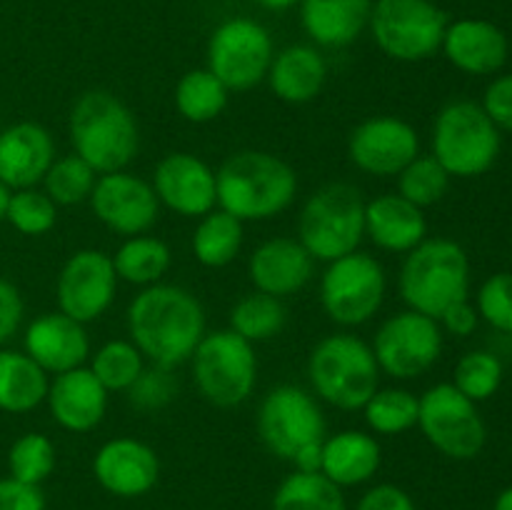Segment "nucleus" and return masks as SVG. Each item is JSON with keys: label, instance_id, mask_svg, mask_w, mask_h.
<instances>
[{"label": "nucleus", "instance_id": "f257e3e1", "mask_svg": "<svg viewBox=\"0 0 512 510\" xmlns=\"http://www.w3.org/2000/svg\"><path fill=\"white\" fill-rule=\"evenodd\" d=\"M125 323L130 340L143 358L165 368L190 360L208 333L203 303L188 288L173 283L140 288V293L130 300Z\"/></svg>", "mask_w": 512, "mask_h": 510}, {"label": "nucleus", "instance_id": "f03ea898", "mask_svg": "<svg viewBox=\"0 0 512 510\" xmlns=\"http://www.w3.org/2000/svg\"><path fill=\"white\" fill-rule=\"evenodd\" d=\"M218 208L240 223H265L295 203L298 175L293 165L268 150H238L215 170Z\"/></svg>", "mask_w": 512, "mask_h": 510}, {"label": "nucleus", "instance_id": "7ed1b4c3", "mask_svg": "<svg viewBox=\"0 0 512 510\" xmlns=\"http://www.w3.org/2000/svg\"><path fill=\"white\" fill-rule=\"evenodd\" d=\"M68 138L98 175L125 170L140 148V130L133 110L110 90H85L68 115Z\"/></svg>", "mask_w": 512, "mask_h": 510}, {"label": "nucleus", "instance_id": "20e7f679", "mask_svg": "<svg viewBox=\"0 0 512 510\" xmlns=\"http://www.w3.org/2000/svg\"><path fill=\"white\" fill-rule=\"evenodd\" d=\"M380 375L370 343L348 330L325 335L308 355L313 395L343 413L363 410L370 395L380 388Z\"/></svg>", "mask_w": 512, "mask_h": 510}, {"label": "nucleus", "instance_id": "39448f33", "mask_svg": "<svg viewBox=\"0 0 512 510\" xmlns=\"http://www.w3.org/2000/svg\"><path fill=\"white\" fill-rule=\"evenodd\" d=\"M398 293L415 313L438 320L445 310L470 295V258L450 238H425L405 255Z\"/></svg>", "mask_w": 512, "mask_h": 510}, {"label": "nucleus", "instance_id": "423d86ee", "mask_svg": "<svg viewBox=\"0 0 512 510\" xmlns=\"http://www.w3.org/2000/svg\"><path fill=\"white\" fill-rule=\"evenodd\" d=\"M365 238V198L353 183H325L303 203L298 240L315 263L355 253Z\"/></svg>", "mask_w": 512, "mask_h": 510}, {"label": "nucleus", "instance_id": "0eeeda50", "mask_svg": "<svg viewBox=\"0 0 512 510\" xmlns=\"http://www.w3.org/2000/svg\"><path fill=\"white\" fill-rule=\"evenodd\" d=\"M433 158L450 178H480L498 163L503 135L475 100H450L433 120Z\"/></svg>", "mask_w": 512, "mask_h": 510}, {"label": "nucleus", "instance_id": "6e6552de", "mask_svg": "<svg viewBox=\"0 0 512 510\" xmlns=\"http://www.w3.org/2000/svg\"><path fill=\"white\" fill-rule=\"evenodd\" d=\"M190 368L205 403L220 410L248 403L258 385L255 345L230 328L208 330L190 355Z\"/></svg>", "mask_w": 512, "mask_h": 510}, {"label": "nucleus", "instance_id": "1a4fd4ad", "mask_svg": "<svg viewBox=\"0 0 512 510\" xmlns=\"http://www.w3.org/2000/svg\"><path fill=\"white\" fill-rule=\"evenodd\" d=\"M448 23V13L433 0H373L368 30L390 60L423 63L440 53Z\"/></svg>", "mask_w": 512, "mask_h": 510}, {"label": "nucleus", "instance_id": "9d476101", "mask_svg": "<svg viewBox=\"0 0 512 510\" xmlns=\"http://www.w3.org/2000/svg\"><path fill=\"white\" fill-rule=\"evenodd\" d=\"M320 275V305L323 313L340 328H360L383 308L388 295V273L375 255L355 250L325 263Z\"/></svg>", "mask_w": 512, "mask_h": 510}, {"label": "nucleus", "instance_id": "9b49d317", "mask_svg": "<svg viewBox=\"0 0 512 510\" xmlns=\"http://www.w3.org/2000/svg\"><path fill=\"white\" fill-rule=\"evenodd\" d=\"M255 428L268 453L288 463L328 438V420L318 398L290 383L275 385L260 400Z\"/></svg>", "mask_w": 512, "mask_h": 510}, {"label": "nucleus", "instance_id": "f8f14e48", "mask_svg": "<svg viewBox=\"0 0 512 510\" xmlns=\"http://www.w3.org/2000/svg\"><path fill=\"white\" fill-rule=\"evenodd\" d=\"M275 45L263 23L245 15L223 20L210 33L205 48V68L230 90L245 93L268 78Z\"/></svg>", "mask_w": 512, "mask_h": 510}, {"label": "nucleus", "instance_id": "ddd939ff", "mask_svg": "<svg viewBox=\"0 0 512 510\" xmlns=\"http://www.w3.org/2000/svg\"><path fill=\"white\" fill-rule=\"evenodd\" d=\"M418 428L450 460L478 458L488 443V428L478 403L465 398L453 383H438L420 395Z\"/></svg>", "mask_w": 512, "mask_h": 510}, {"label": "nucleus", "instance_id": "4468645a", "mask_svg": "<svg viewBox=\"0 0 512 510\" xmlns=\"http://www.w3.org/2000/svg\"><path fill=\"white\" fill-rule=\"evenodd\" d=\"M443 345L445 333L438 320L405 308L378 325L370 348L380 373L393 380H415L435 368Z\"/></svg>", "mask_w": 512, "mask_h": 510}, {"label": "nucleus", "instance_id": "2eb2a0df", "mask_svg": "<svg viewBox=\"0 0 512 510\" xmlns=\"http://www.w3.org/2000/svg\"><path fill=\"white\" fill-rule=\"evenodd\" d=\"M118 275L113 258L105 250H75L60 268L55 280L58 310L78 323L88 325L103 318L118 293Z\"/></svg>", "mask_w": 512, "mask_h": 510}, {"label": "nucleus", "instance_id": "dca6fc26", "mask_svg": "<svg viewBox=\"0 0 512 510\" xmlns=\"http://www.w3.org/2000/svg\"><path fill=\"white\" fill-rule=\"evenodd\" d=\"M88 203L98 223L123 238L150 233L160 218V200L153 185L128 170L98 175Z\"/></svg>", "mask_w": 512, "mask_h": 510}, {"label": "nucleus", "instance_id": "f3484780", "mask_svg": "<svg viewBox=\"0 0 512 510\" xmlns=\"http://www.w3.org/2000/svg\"><path fill=\"white\" fill-rule=\"evenodd\" d=\"M418 155V130L398 115L365 118L348 135L350 163L373 178H395Z\"/></svg>", "mask_w": 512, "mask_h": 510}, {"label": "nucleus", "instance_id": "a211bd4d", "mask_svg": "<svg viewBox=\"0 0 512 510\" xmlns=\"http://www.w3.org/2000/svg\"><path fill=\"white\" fill-rule=\"evenodd\" d=\"M155 195L160 208L173 210L180 218H203L218 208V185L215 170L193 153H168L153 170Z\"/></svg>", "mask_w": 512, "mask_h": 510}, {"label": "nucleus", "instance_id": "6ab92c4d", "mask_svg": "<svg viewBox=\"0 0 512 510\" xmlns=\"http://www.w3.org/2000/svg\"><path fill=\"white\" fill-rule=\"evenodd\" d=\"M93 475L110 495L140 498L158 483L160 460L148 443L123 435L100 445L93 458Z\"/></svg>", "mask_w": 512, "mask_h": 510}, {"label": "nucleus", "instance_id": "aec40b11", "mask_svg": "<svg viewBox=\"0 0 512 510\" xmlns=\"http://www.w3.org/2000/svg\"><path fill=\"white\" fill-rule=\"evenodd\" d=\"M315 260L298 238L263 240L248 258V278L258 293L290 298L313 280Z\"/></svg>", "mask_w": 512, "mask_h": 510}, {"label": "nucleus", "instance_id": "412c9836", "mask_svg": "<svg viewBox=\"0 0 512 510\" xmlns=\"http://www.w3.org/2000/svg\"><path fill=\"white\" fill-rule=\"evenodd\" d=\"M23 353L48 375H60L85 365L93 350L85 325L55 310L30 320L23 333Z\"/></svg>", "mask_w": 512, "mask_h": 510}, {"label": "nucleus", "instance_id": "4be33fe9", "mask_svg": "<svg viewBox=\"0 0 512 510\" xmlns=\"http://www.w3.org/2000/svg\"><path fill=\"white\" fill-rule=\"evenodd\" d=\"M108 390L100 385L93 370L80 365L68 373L53 375L45 395L50 418L68 433H90L108 413Z\"/></svg>", "mask_w": 512, "mask_h": 510}, {"label": "nucleus", "instance_id": "5701e85b", "mask_svg": "<svg viewBox=\"0 0 512 510\" xmlns=\"http://www.w3.org/2000/svg\"><path fill=\"white\" fill-rule=\"evenodd\" d=\"M55 160V140L48 128L20 120L0 130V183L10 190L38 188Z\"/></svg>", "mask_w": 512, "mask_h": 510}, {"label": "nucleus", "instance_id": "b1692460", "mask_svg": "<svg viewBox=\"0 0 512 510\" xmlns=\"http://www.w3.org/2000/svg\"><path fill=\"white\" fill-rule=\"evenodd\" d=\"M455 70L465 75H495L508 63V35L483 18H460L448 23L440 45Z\"/></svg>", "mask_w": 512, "mask_h": 510}, {"label": "nucleus", "instance_id": "393cba45", "mask_svg": "<svg viewBox=\"0 0 512 510\" xmlns=\"http://www.w3.org/2000/svg\"><path fill=\"white\" fill-rule=\"evenodd\" d=\"M365 238L383 253L408 255L428 238L425 210L398 193L375 195L365 200Z\"/></svg>", "mask_w": 512, "mask_h": 510}, {"label": "nucleus", "instance_id": "a878e982", "mask_svg": "<svg viewBox=\"0 0 512 510\" xmlns=\"http://www.w3.org/2000/svg\"><path fill=\"white\" fill-rule=\"evenodd\" d=\"M300 25L315 48L340 50L368 30L373 0H300Z\"/></svg>", "mask_w": 512, "mask_h": 510}, {"label": "nucleus", "instance_id": "bb28decb", "mask_svg": "<svg viewBox=\"0 0 512 510\" xmlns=\"http://www.w3.org/2000/svg\"><path fill=\"white\" fill-rule=\"evenodd\" d=\"M268 85L280 103L305 105L313 103L328 80V63L315 45H288L273 55L268 70Z\"/></svg>", "mask_w": 512, "mask_h": 510}, {"label": "nucleus", "instance_id": "cd10ccee", "mask_svg": "<svg viewBox=\"0 0 512 510\" xmlns=\"http://www.w3.org/2000/svg\"><path fill=\"white\" fill-rule=\"evenodd\" d=\"M383 450L378 438L365 430H340L323 440L320 473L333 480L338 488L363 485L378 473Z\"/></svg>", "mask_w": 512, "mask_h": 510}, {"label": "nucleus", "instance_id": "c85d7f7f", "mask_svg": "<svg viewBox=\"0 0 512 510\" xmlns=\"http://www.w3.org/2000/svg\"><path fill=\"white\" fill-rule=\"evenodd\" d=\"M50 375L23 350L0 348V410L23 415L40 408L48 395Z\"/></svg>", "mask_w": 512, "mask_h": 510}, {"label": "nucleus", "instance_id": "c756f323", "mask_svg": "<svg viewBox=\"0 0 512 510\" xmlns=\"http://www.w3.org/2000/svg\"><path fill=\"white\" fill-rule=\"evenodd\" d=\"M243 243L245 223H240L235 215L225 213L223 208H215L208 215H203V218H198L193 238H190L195 260L210 270L228 268L240 255Z\"/></svg>", "mask_w": 512, "mask_h": 510}, {"label": "nucleus", "instance_id": "7c9ffc66", "mask_svg": "<svg viewBox=\"0 0 512 510\" xmlns=\"http://www.w3.org/2000/svg\"><path fill=\"white\" fill-rule=\"evenodd\" d=\"M110 258H113L118 280L135 285V288L163 283L165 273L173 265V253H170L168 243L150 233L123 238V243L118 245V250Z\"/></svg>", "mask_w": 512, "mask_h": 510}, {"label": "nucleus", "instance_id": "2f4dec72", "mask_svg": "<svg viewBox=\"0 0 512 510\" xmlns=\"http://www.w3.org/2000/svg\"><path fill=\"white\" fill-rule=\"evenodd\" d=\"M230 90L208 68L188 70L173 90V103L180 118L188 123H213L228 108Z\"/></svg>", "mask_w": 512, "mask_h": 510}, {"label": "nucleus", "instance_id": "473e14b6", "mask_svg": "<svg viewBox=\"0 0 512 510\" xmlns=\"http://www.w3.org/2000/svg\"><path fill=\"white\" fill-rule=\"evenodd\" d=\"M285 323H288V310H285L283 300L253 290L230 308L228 328L248 343L258 345L283 333Z\"/></svg>", "mask_w": 512, "mask_h": 510}, {"label": "nucleus", "instance_id": "72a5a7b5", "mask_svg": "<svg viewBox=\"0 0 512 510\" xmlns=\"http://www.w3.org/2000/svg\"><path fill=\"white\" fill-rule=\"evenodd\" d=\"M273 510H348L343 488L325 478L320 470H293L273 495Z\"/></svg>", "mask_w": 512, "mask_h": 510}, {"label": "nucleus", "instance_id": "f704fd0d", "mask_svg": "<svg viewBox=\"0 0 512 510\" xmlns=\"http://www.w3.org/2000/svg\"><path fill=\"white\" fill-rule=\"evenodd\" d=\"M420 395L408 388H378L363 405V418L370 433L403 435L418 425Z\"/></svg>", "mask_w": 512, "mask_h": 510}, {"label": "nucleus", "instance_id": "c9c22d12", "mask_svg": "<svg viewBox=\"0 0 512 510\" xmlns=\"http://www.w3.org/2000/svg\"><path fill=\"white\" fill-rule=\"evenodd\" d=\"M88 360V368L93 370V375L108 393H125L148 365V360L143 358V353L135 348L130 338L108 340L95 353H90Z\"/></svg>", "mask_w": 512, "mask_h": 510}, {"label": "nucleus", "instance_id": "e433bc0d", "mask_svg": "<svg viewBox=\"0 0 512 510\" xmlns=\"http://www.w3.org/2000/svg\"><path fill=\"white\" fill-rule=\"evenodd\" d=\"M95 183H98V173L80 155L68 153L53 160L40 185L58 208H70V205L90 200Z\"/></svg>", "mask_w": 512, "mask_h": 510}, {"label": "nucleus", "instance_id": "4c0bfd02", "mask_svg": "<svg viewBox=\"0 0 512 510\" xmlns=\"http://www.w3.org/2000/svg\"><path fill=\"white\" fill-rule=\"evenodd\" d=\"M395 178H398V195L418 205L420 210L438 205L448 195L453 180L433 155H418Z\"/></svg>", "mask_w": 512, "mask_h": 510}, {"label": "nucleus", "instance_id": "58836bf2", "mask_svg": "<svg viewBox=\"0 0 512 510\" xmlns=\"http://www.w3.org/2000/svg\"><path fill=\"white\" fill-rule=\"evenodd\" d=\"M503 378V360L498 355L490 350H470L455 365L453 385L473 403H483L498 393Z\"/></svg>", "mask_w": 512, "mask_h": 510}, {"label": "nucleus", "instance_id": "ea45409f", "mask_svg": "<svg viewBox=\"0 0 512 510\" xmlns=\"http://www.w3.org/2000/svg\"><path fill=\"white\" fill-rule=\"evenodd\" d=\"M55 443L43 433H23L8 450L10 478L28 485H40L55 470Z\"/></svg>", "mask_w": 512, "mask_h": 510}, {"label": "nucleus", "instance_id": "a19ab883", "mask_svg": "<svg viewBox=\"0 0 512 510\" xmlns=\"http://www.w3.org/2000/svg\"><path fill=\"white\" fill-rule=\"evenodd\" d=\"M5 223L18 230L20 235L38 238V235L50 233L58 223V205L45 195L43 188H23L13 190L8 200V213Z\"/></svg>", "mask_w": 512, "mask_h": 510}, {"label": "nucleus", "instance_id": "79ce46f5", "mask_svg": "<svg viewBox=\"0 0 512 510\" xmlns=\"http://www.w3.org/2000/svg\"><path fill=\"white\" fill-rule=\"evenodd\" d=\"M128 395V403L133 405L140 413H155V410H163L165 405H170L178 395V380H175L173 368H165V365H145V370L140 373V378L125 390Z\"/></svg>", "mask_w": 512, "mask_h": 510}, {"label": "nucleus", "instance_id": "37998d69", "mask_svg": "<svg viewBox=\"0 0 512 510\" xmlns=\"http://www.w3.org/2000/svg\"><path fill=\"white\" fill-rule=\"evenodd\" d=\"M475 308L490 328L512 335V273L490 275L475 295Z\"/></svg>", "mask_w": 512, "mask_h": 510}, {"label": "nucleus", "instance_id": "c03bdc74", "mask_svg": "<svg viewBox=\"0 0 512 510\" xmlns=\"http://www.w3.org/2000/svg\"><path fill=\"white\" fill-rule=\"evenodd\" d=\"M483 110L493 120L500 133H512V73L498 75L485 88Z\"/></svg>", "mask_w": 512, "mask_h": 510}, {"label": "nucleus", "instance_id": "a18cd8bd", "mask_svg": "<svg viewBox=\"0 0 512 510\" xmlns=\"http://www.w3.org/2000/svg\"><path fill=\"white\" fill-rule=\"evenodd\" d=\"M25 318V303L20 290L10 280L0 278V348L20 330Z\"/></svg>", "mask_w": 512, "mask_h": 510}, {"label": "nucleus", "instance_id": "49530a36", "mask_svg": "<svg viewBox=\"0 0 512 510\" xmlns=\"http://www.w3.org/2000/svg\"><path fill=\"white\" fill-rule=\"evenodd\" d=\"M0 510H45V495L40 485L20 483L15 478H0Z\"/></svg>", "mask_w": 512, "mask_h": 510}, {"label": "nucleus", "instance_id": "de8ad7c7", "mask_svg": "<svg viewBox=\"0 0 512 510\" xmlns=\"http://www.w3.org/2000/svg\"><path fill=\"white\" fill-rule=\"evenodd\" d=\"M355 510H418L415 508L413 498L405 493L403 488L393 483L373 485L363 498L358 500Z\"/></svg>", "mask_w": 512, "mask_h": 510}, {"label": "nucleus", "instance_id": "09e8293b", "mask_svg": "<svg viewBox=\"0 0 512 510\" xmlns=\"http://www.w3.org/2000/svg\"><path fill=\"white\" fill-rule=\"evenodd\" d=\"M438 323L440 328H443V333L455 335V338H468V335H473L475 330H478L480 315L478 308L465 298L450 305V308L440 315Z\"/></svg>", "mask_w": 512, "mask_h": 510}, {"label": "nucleus", "instance_id": "8fccbe9b", "mask_svg": "<svg viewBox=\"0 0 512 510\" xmlns=\"http://www.w3.org/2000/svg\"><path fill=\"white\" fill-rule=\"evenodd\" d=\"M253 3L265 10H273V13H283V10H290L295 8V5H300V0H253Z\"/></svg>", "mask_w": 512, "mask_h": 510}, {"label": "nucleus", "instance_id": "3c124183", "mask_svg": "<svg viewBox=\"0 0 512 510\" xmlns=\"http://www.w3.org/2000/svg\"><path fill=\"white\" fill-rule=\"evenodd\" d=\"M493 510H512V485H510V488H505L503 493L495 498Z\"/></svg>", "mask_w": 512, "mask_h": 510}, {"label": "nucleus", "instance_id": "603ef678", "mask_svg": "<svg viewBox=\"0 0 512 510\" xmlns=\"http://www.w3.org/2000/svg\"><path fill=\"white\" fill-rule=\"evenodd\" d=\"M10 193H13V190H10L5 183H0V223H5V213H8Z\"/></svg>", "mask_w": 512, "mask_h": 510}]
</instances>
